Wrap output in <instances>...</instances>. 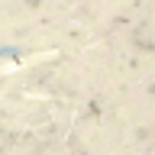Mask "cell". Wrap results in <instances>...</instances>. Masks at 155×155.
Instances as JSON below:
<instances>
[{"label":"cell","instance_id":"1","mask_svg":"<svg viewBox=\"0 0 155 155\" xmlns=\"http://www.w3.org/2000/svg\"><path fill=\"white\" fill-rule=\"evenodd\" d=\"M19 52H23L19 45H0V58H16Z\"/></svg>","mask_w":155,"mask_h":155}]
</instances>
